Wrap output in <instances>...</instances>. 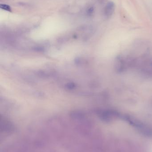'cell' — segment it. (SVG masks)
Segmentation results:
<instances>
[{
    "label": "cell",
    "mask_w": 152,
    "mask_h": 152,
    "mask_svg": "<svg viewBox=\"0 0 152 152\" xmlns=\"http://www.w3.org/2000/svg\"><path fill=\"white\" fill-rule=\"evenodd\" d=\"M0 6L1 9L5 10L6 11H7L11 12L12 11V9H11V7L8 5H5V4H1L0 5Z\"/></svg>",
    "instance_id": "2"
},
{
    "label": "cell",
    "mask_w": 152,
    "mask_h": 152,
    "mask_svg": "<svg viewBox=\"0 0 152 152\" xmlns=\"http://www.w3.org/2000/svg\"><path fill=\"white\" fill-rule=\"evenodd\" d=\"M115 10V5L113 2L110 1L108 2L104 9V14L107 18L111 17L114 13Z\"/></svg>",
    "instance_id": "1"
}]
</instances>
